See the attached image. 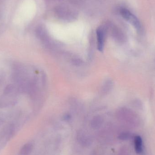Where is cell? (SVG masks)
Returning <instances> with one entry per match:
<instances>
[{"mask_svg": "<svg viewBox=\"0 0 155 155\" xmlns=\"http://www.w3.org/2000/svg\"><path fill=\"white\" fill-rule=\"evenodd\" d=\"M128 136L129 135H128V134H123L120 137V138L123 139H127V138H128Z\"/></svg>", "mask_w": 155, "mask_h": 155, "instance_id": "5b68a950", "label": "cell"}, {"mask_svg": "<svg viewBox=\"0 0 155 155\" xmlns=\"http://www.w3.org/2000/svg\"><path fill=\"white\" fill-rule=\"evenodd\" d=\"M32 148V147L31 145L30 144L25 145L21 149V154L22 155H28L31 151Z\"/></svg>", "mask_w": 155, "mask_h": 155, "instance_id": "277c9868", "label": "cell"}, {"mask_svg": "<svg viewBox=\"0 0 155 155\" xmlns=\"http://www.w3.org/2000/svg\"><path fill=\"white\" fill-rule=\"evenodd\" d=\"M121 15L124 19L130 22L139 32L142 31V25L138 19L127 9L123 8L120 11Z\"/></svg>", "mask_w": 155, "mask_h": 155, "instance_id": "6da1fadb", "label": "cell"}, {"mask_svg": "<svg viewBox=\"0 0 155 155\" xmlns=\"http://www.w3.org/2000/svg\"><path fill=\"white\" fill-rule=\"evenodd\" d=\"M135 149L136 152L139 154H142L143 153V142L142 138L139 136L135 137L134 138Z\"/></svg>", "mask_w": 155, "mask_h": 155, "instance_id": "7a4b0ae2", "label": "cell"}, {"mask_svg": "<svg viewBox=\"0 0 155 155\" xmlns=\"http://www.w3.org/2000/svg\"><path fill=\"white\" fill-rule=\"evenodd\" d=\"M97 41H98V49L101 50L103 49V45L104 42V31L101 28H99L97 31Z\"/></svg>", "mask_w": 155, "mask_h": 155, "instance_id": "3957f363", "label": "cell"}]
</instances>
